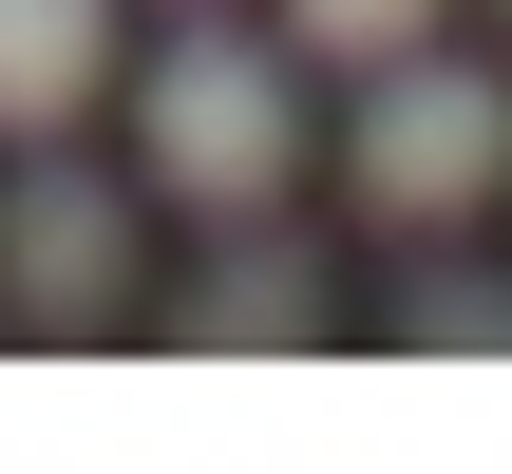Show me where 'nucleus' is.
<instances>
[{
  "instance_id": "f257e3e1",
  "label": "nucleus",
  "mask_w": 512,
  "mask_h": 474,
  "mask_svg": "<svg viewBox=\"0 0 512 474\" xmlns=\"http://www.w3.org/2000/svg\"><path fill=\"white\" fill-rule=\"evenodd\" d=\"M133 133H152V190H190V209H266L285 152H304V114H285V38L190 19V38L133 76Z\"/></svg>"
},
{
  "instance_id": "f03ea898",
  "label": "nucleus",
  "mask_w": 512,
  "mask_h": 474,
  "mask_svg": "<svg viewBox=\"0 0 512 474\" xmlns=\"http://www.w3.org/2000/svg\"><path fill=\"white\" fill-rule=\"evenodd\" d=\"M494 171H512V95L494 76L380 57V95H361V133H342V190H361L380 228H456V209H494Z\"/></svg>"
},
{
  "instance_id": "7ed1b4c3",
  "label": "nucleus",
  "mask_w": 512,
  "mask_h": 474,
  "mask_svg": "<svg viewBox=\"0 0 512 474\" xmlns=\"http://www.w3.org/2000/svg\"><path fill=\"white\" fill-rule=\"evenodd\" d=\"M0 323L19 342H114L133 323V209L95 171H57V152L0 190Z\"/></svg>"
},
{
  "instance_id": "20e7f679",
  "label": "nucleus",
  "mask_w": 512,
  "mask_h": 474,
  "mask_svg": "<svg viewBox=\"0 0 512 474\" xmlns=\"http://www.w3.org/2000/svg\"><path fill=\"white\" fill-rule=\"evenodd\" d=\"M285 342H323V247L247 228V247L190 285V361H285Z\"/></svg>"
},
{
  "instance_id": "39448f33",
  "label": "nucleus",
  "mask_w": 512,
  "mask_h": 474,
  "mask_svg": "<svg viewBox=\"0 0 512 474\" xmlns=\"http://www.w3.org/2000/svg\"><path fill=\"white\" fill-rule=\"evenodd\" d=\"M114 76V0H0V133H76Z\"/></svg>"
},
{
  "instance_id": "423d86ee",
  "label": "nucleus",
  "mask_w": 512,
  "mask_h": 474,
  "mask_svg": "<svg viewBox=\"0 0 512 474\" xmlns=\"http://www.w3.org/2000/svg\"><path fill=\"white\" fill-rule=\"evenodd\" d=\"M399 342H418V361H512V285L494 266H418V285H399Z\"/></svg>"
},
{
  "instance_id": "0eeeda50",
  "label": "nucleus",
  "mask_w": 512,
  "mask_h": 474,
  "mask_svg": "<svg viewBox=\"0 0 512 474\" xmlns=\"http://www.w3.org/2000/svg\"><path fill=\"white\" fill-rule=\"evenodd\" d=\"M418 19H437V0H285L304 57H418Z\"/></svg>"
}]
</instances>
